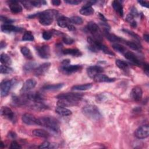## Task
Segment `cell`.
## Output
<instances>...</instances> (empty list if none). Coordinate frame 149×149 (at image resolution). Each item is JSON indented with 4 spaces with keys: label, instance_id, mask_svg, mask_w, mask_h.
<instances>
[{
    "label": "cell",
    "instance_id": "27",
    "mask_svg": "<svg viewBox=\"0 0 149 149\" xmlns=\"http://www.w3.org/2000/svg\"><path fill=\"white\" fill-rule=\"evenodd\" d=\"M32 134L35 136L44 137V138H47L49 136V134L47 131L44 129H41L33 130L32 132Z\"/></svg>",
    "mask_w": 149,
    "mask_h": 149
},
{
    "label": "cell",
    "instance_id": "51",
    "mask_svg": "<svg viewBox=\"0 0 149 149\" xmlns=\"http://www.w3.org/2000/svg\"><path fill=\"white\" fill-rule=\"evenodd\" d=\"M51 3L54 6H59L61 3V1L59 0H53L51 1Z\"/></svg>",
    "mask_w": 149,
    "mask_h": 149
},
{
    "label": "cell",
    "instance_id": "37",
    "mask_svg": "<svg viewBox=\"0 0 149 149\" xmlns=\"http://www.w3.org/2000/svg\"><path fill=\"white\" fill-rule=\"evenodd\" d=\"M112 48L115 50L117 52H119V53H121V54H124L127 50L126 49V48L125 47H123V45H120V44H119L118 43H115V44H113L112 45Z\"/></svg>",
    "mask_w": 149,
    "mask_h": 149
},
{
    "label": "cell",
    "instance_id": "55",
    "mask_svg": "<svg viewBox=\"0 0 149 149\" xmlns=\"http://www.w3.org/2000/svg\"><path fill=\"white\" fill-rule=\"evenodd\" d=\"M6 43L4 41H1V49H2L3 48H5L6 46Z\"/></svg>",
    "mask_w": 149,
    "mask_h": 149
},
{
    "label": "cell",
    "instance_id": "22",
    "mask_svg": "<svg viewBox=\"0 0 149 149\" xmlns=\"http://www.w3.org/2000/svg\"><path fill=\"white\" fill-rule=\"evenodd\" d=\"M79 102L74 101L68 99H59L57 102V105L58 107H66L72 105H76Z\"/></svg>",
    "mask_w": 149,
    "mask_h": 149
},
{
    "label": "cell",
    "instance_id": "12",
    "mask_svg": "<svg viewBox=\"0 0 149 149\" xmlns=\"http://www.w3.org/2000/svg\"><path fill=\"white\" fill-rule=\"evenodd\" d=\"M132 98L135 101H140L143 96V91L140 87L136 86L133 87L130 93Z\"/></svg>",
    "mask_w": 149,
    "mask_h": 149
},
{
    "label": "cell",
    "instance_id": "46",
    "mask_svg": "<svg viewBox=\"0 0 149 149\" xmlns=\"http://www.w3.org/2000/svg\"><path fill=\"white\" fill-rule=\"evenodd\" d=\"M1 20L3 22L4 24H11L13 22V20H11L10 19H8L2 16H1Z\"/></svg>",
    "mask_w": 149,
    "mask_h": 149
},
{
    "label": "cell",
    "instance_id": "28",
    "mask_svg": "<svg viewBox=\"0 0 149 149\" xmlns=\"http://www.w3.org/2000/svg\"><path fill=\"white\" fill-rule=\"evenodd\" d=\"M64 86L63 83H58V84H49L46 85L42 87V89L46 91H54V90H58L63 87Z\"/></svg>",
    "mask_w": 149,
    "mask_h": 149
},
{
    "label": "cell",
    "instance_id": "41",
    "mask_svg": "<svg viewBox=\"0 0 149 149\" xmlns=\"http://www.w3.org/2000/svg\"><path fill=\"white\" fill-rule=\"evenodd\" d=\"M53 34L54 33L51 31H44L42 33V38L45 40H49L52 38Z\"/></svg>",
    "mask_w": 149,
    "mask_h": 149
},
{
    "label": "cell",
    "instance_id": "23",
    "mask_svg": "<svg viewBox=\"0 0 149 149\" xmlns=\"http://www.w3.org/2000/svg\"><path fill=\"white\" fill-rule=\"evenodd\" d=\"M55 112L58 115L63 116H69L72 114V111L70 109L63 107L58 106V107L55 109Z\"/></svg>",
    "mask_w": 149,
    "mask_h": 149
},
{
    "label": "cell",
    "instance_id": "11",
    "mask_svg": "<svg viewBox=\"0 0 149 149\" xmlns=\"http://www.w3.org/2000/svg\"><path fill=\"white\" fill-rule=\"evenodd\" d=\"M0 113L1 116H3L6 119L10 121L15 120V114L10 108L7 107H2L1 108Z\"/></svg>",
    "mask_w": 149,
    "mask_h": 149
},
{
    "label": "cell",
    "instance_id": "5",
    "mask_svg": "<svg viewBox=\"0 0 149 149\" xmlns=\"http://www.w3.org/2000/svg\"><path fill=\"white\" fill-rule=\"evenodd\" d=\"M13 85V81L12 80H3L1 83L0 84V93H1V96L2 97L6 96L12 86Z\"/></svg>",
    "mask_w": 149,
    "mask_h": 149
},
{
    "label": "cell",
    "instance_id": "21",
    "mask_svg": "<svg viewBox=\"0 0 149 149\" xmlns=\"http://www.w3.org/2000/svg\"><path fill=\"white\" fill-rule=\"evenodd\" d=\"M123 55L127 59L131 61L133 63H134L137 65H140V61H139V59L137 58V57L136 56V55L134 53H133L130 51H126L123 54Z\"/></svg>",
    "mask_w": 149,
    "mask_h": 149
},
{
    "label": "cell",
    "instance_id": "17",
    "mask_svg": "<svg viewBox=\"0 0 149 149\" xmlns=\"http://www.w3.org/2000/svg\"><path fill=\"white\" fill-rule=\"evenodd\" d=\"M9 6L13 13H19L22 11V7L16 1H9Z\"/></svg>",
    "mask_w": 149,
    "mask_h": 149
},
{
    "label": "cell",
    "instance_id": "48",
    "mask_svg": "<svg viewBox=\"0 0 149 149\" xmlns=\"http://www.w3.org/2000/svg\"><path fill=\"white\" fill-rule=\"evenodd\" d=\"M50 144L51 143H49L48 141H44L38 147L40 148H49Z\"/></svg>",
    "mask_w": 149,
    "mask_h": 149
},
{
    "label": "cell",
    "instance_id": "25",
    "mask_svg": "<svg viewBox=\"0 0 149 149\" xmlns=\"http://www.w3.org/2000/svg\"><path fill=\"white\" fill-rule=\"evenodd\" d=\"M94 10L91 6L85 5L80 10V13L84 16H90L94 13Z\"/></svg>",
    "mask_w": 149,
    "mask_h": 149
},
{
    "label": "cell",
    "instance_id": "15",
    "mask_svg": "<svg viewBox=\"0 0 149 149\" xmlns=\"http://www.w3.org/2000/svg\"><path fill=\"white\" fill-rule=\"evenodd\" d=\"M22 120L23 123L28 125H37V118H35L32 114L29 113H24L22 117Z\"/></svg>",
    "mask_w": 149,
    "mask_h": 149
},
{
    "label": "cell",
    "instance_id": "30",
    "mask_svg": "<svg viewBox=\"0 0 149 149\" xmlns=\"http://www.w3.org/2000/svg\"><path fill=\"white\" fill-rule=\"evenodd\" d=\"M93 86L91 83H86L83 84H79L75 85L72 87L73 90H77V91H84L90 89Z\"/></svg>",
    "mask_w": 149,
    "mask_h": 149
},
{
    "label": "cell",
    "instance_id": "35",
    "mask_svg": "<svg viewBox=\"0 0 149 149\" xmlns=\"http://www.w3.org/2000/svg\"><path fill=\"white\" fill-rule=\"evenodd\" d=\"M115 64L119 69L123 70H126L128 69V68H129L128 64L123 60H120V59L116 60Z\"/></svg>",
    "mask_w": 149,
    "mask_h": 149
},
{
    "label": "cell",
    "instance_id": "52",
    "mask_svg": "<svg viewBox=\"0 0 149 149\" xmlns=\"http://www.w3.org/2000/svg\"><path fill=\"white\" fill-rule=\"evenodd\" d=\"M144 72L148 76V65L147 63L144 64Z\"/></svg>",
    "mask_w": 149,
    "mask_h": 149
},
{
    "label": "cell",
    "instance_id": "42",
    "mask_svg": "<svg viewBox=\"0 0 149 149\" xmlns=\"http://www.w3.org/2000/svg\"><path fill=\"white\" fill-rule=\"evenodd\" d=\"M31 5L34 7H40L42 5H45L46 3V2L44 1H30Z\"/></svg>",
    "mask_w": 149,
    "mask_h": 149
},
{
    "label": "cell",
    "instance_id": "19",
    "mask_svg": "<svg viewBox=\"0 0 149 149\" xmlns=\"http://www.w3.org/2000/svg\"><path fill=\"white\" fill-rule=\"evenodd\" d=\"M95 81L97 82H113L115 80V78H111L107 76L105 74L99 73L97 74L93 79Z\"/></svg>",
    "mask_w": 149,
    "mask_h": 149
},
{
    "label": "cell",
    "instance_id": "36",
    "mask_svg": "<svg viewBox=\"0 0 149 149\" xmlns=\"http://www.w3.org/2000/svg\"><path fill=\"white\" fill-rule=\"evenodd\" d=\"M123 42H125V44L128 46L129 48H130L132 49L133 50H135V51H138L140 49V45L136 43V42H134L133 41H125L124 40Z\"/></svg>",
    "mask_w": 149,
    "mask_h": 149
},
{
    "label": "cell",
    "instance_id": "2",
    "mask_svg": "<svg viewBox=\"0 0 149 149\" xmlns=\"http://www.w3.org/2000/svg\"><path fill=\"white\" fill-rule=\"evenodd\" d=\"M57 12L53 9L44 10L37 14L40 23L43 26H49L52 24Z\"/></svg>",
    "mask_w": 149,
    "mask_h": 149
},
{
    "label": "cell",
    "instance_id": "33",
    "mask_svg": "<svg viewBox=\"0 0 149 149\" xmlns=\"http://www.w3.org/2000/svg\"><path fill=\"white\" fill-rule=\"evenodd\" d=\"M20 51L22 55L28 59H31L33 58V56L30 49L26 47H22L20 48Z\"/></svg>",
    "mask_w": 149,
    "mask_h": 149
},
{
    "label": "cell",
    "instance_id": "20",
    "mask_svg": "<svg viewBox=\"0 0 149 149\" xmlns=\"http://www.w3.org/2000/svg\"><path fill=\"white\" fill-rule=\"evenodd\" d=\"M58 25L62 28H68V27L72 24L70 19L64 16L59 17L57 20Z\"/></svg>",
    "mask_w": 149,
    "mask_h": 149
},
{
    "label": "cell",
    "instance_id": "47",
    "mask_svg": "<svg viewBox=\"0 0 149 149\" xmlns=\"http://www.w3.org/2000/svg\"><path fill=\"white\" fill-rule=\"evenodd\" d=\"M22 147L16 141H13L10 146V148L11 149H18V148H21Z\"/></svg>",
    "mask_w": 149,
    "mask_h": 149
},
{
    "label": "cell",
    "instance_id": "7",
    "mask_svg": "<svg viewBox=\"0 0 149 149\" xmlns=\"http://www.w3.org/2000/svg\"><path fill=\"white\" fill-rule=\"evenodd\" d=\"M87 29L88 31L91 33L94 36V38L99 40L101 38V36L100 34V30L98 25L94 22H90L87 23Z\"/></svg>",
    "mask_w": 149,
    "mask_h": 149
},
{
    "label": "cell",
    "instance_id": "6",
    "mask_svg": "<svg viewBox=\"0 0 149 149\" xmlns=\"http://www.w3.org/2000/svg\"><path fill=\"white\" fill-rule=\"evenodd\" d=\"M135 136L140 139H143L147 137L149 135V127L148 125H144L138 127L135 132Z\"/></svg>",
    "mask_w": 149,
    "mask_h": 149
},
{
    "label": "cell",
    "instance_id": "38",
    "mask_svg": "<svg viewBox=\"0 0 149 149\" xmlns=\"http://www.w3.org/2000/svg\"><path fill=\"white\" fill-rule=\"evenodd\" d=\"M22 40L25 41H32L34 40V36L30 31H26L23 36Z\"/></svg>",
    "mask_w": 149,
    "mask_h": 149
},
{
    "label": "cell",
    "instance_id": "26",
    "mask_svg": "<svg viewBox=\"0 0 149 149\" xmlns=\"http://www.w3.org/2000/svg\"><path fill=\"white\" fill-rule=\"evenodd\" d=\"M112 7L114 10L120 16H122L123 15V10L122 3L118 1H113L112 2Z\"/></svg>",
    "mask_w": 149,
    "mask_h": 149
},
{
    "label": "cell",
    "instance_id": "40",
    "mask_svg": "<svg viewBox=\"0 0 149 149\" xmlns=\"http://www.w3.org/2000/svg\"><path fill=\"white\" fill-rule=\"evenodd\" d=\"M70 20L71 22V23H74L75 24H81L83 23V19L80 16H72V17L70 18Z\"/></svg>",
    "mask_w": 149,
    "mask_h": 149
},
{
    "label": "cell",
    "instance_id": "44",
    "mask_svg": "<svg viewBox=\"0 0 149 149\" xmlns=\"http://www.w3.org/2000/svg\"><path fill=\"white\" fill-rule=\"evenodd\" d=\"M123 31H125L126 33L129 34V35L131 36L132 37H134V38H136V39H137V40H140V37H139V36H138L137 34H135V33H134V32H133V31H130V30H127V29H123Z\"/></svg>",
    "mask_w": 149,
    "mask_h": 149
},
{
    "label": "cell",
    "instance_id": "56",
    "mask_svg": "<svg viewBox=\"0 0 149 149\" xmlns=\"http://www.w3.org/2000/svg\"><path fill=\"white\" fill-rule=\"evenodd\" d=\"M3 147H4V144H3V143L2 141H1V144H0V147H1V148H3Z\"/></svg>",
    "mask_w": 149,
    "mask_h": 149
},
{
    "label": "cell",
    "instance_id": "39",
    "mask_svg": "<svg viewBox=\"0 0 149 149\" xmlns=\"http://www.w3.org/2000/svg\"><path fill=\"white\" fill-rule=\"evenodd\" d=\"M12 69L8 66L5 65H1L0 67V72L2 74H8L12 72Z\"/></svg>",
    "mask_w": 149,
    "mask_h": 149
},
{
    "label": "cell",
    "instance_id": "31",
    "mask_svg": "<svg viewBox=\"0 0 149 149\" xmlns=\"http://www.w3.org/2000/svg\"><path fill=\"white\" fill-rule=\"evenodd\" d=\"M0 61L2 65H10L12 63V59L10 57L6 54L2 53L0 56Z\"/></svg>",
    "mask_w": 149,
    "mask_h": 149
},
{
    "label": "cell",
    "instance_id": "10",
    "mask_svg": "<svg viewBox=\"0 0 149 149\" xmlns=\"http://www.w3.org/2000/svg\"><path fill=\"white\" fill-rule=\"evenodd\" d=\"M51 66V63L49 62H45L42 63V65L37 66L34 70V74L36 76H41L44 75L49 69Z\"/></svg>",
    "mask_w": 149,
    "mask_h": 149
},
{
    "label": "cell",
    "instance_id": "4",
    "mask_svg": "<svg viewBox=\"0 0 149 149\" xmlns=\"http://www.w3.org/2000/svg\"><path fill=\"white\" fill-rule=\"evenodd\" d=\"M83 96V94L78 93H66L59 94L56 96L58 99H68L79 102Z\"/></svg>",
    "mask_w": 149,
    "mask_h": 149
},
{
    "label": "cell",
    "instance_id": "54",
    "mask_svg": "<svg viewBox=\"0 0 149 149\" xmlns=\"http://www.w3.org/2000/svg\"><path fill=\"white\" fill-rule=\"evenodd\" d=\"M144 40L146 41V42H148V40H149V36H148V34H144Z\"/></svg>",
    "mask_w": 149,
    "mask_h": 149
},
{
    "label": "cell",
    "instance_id": "29",
    "mask_svg": "<svg viewBox=\"0 0 149 149\" xmlns=\"http://www.w3.org/2000/svg\"><path fill=\"white\" fill-rule=\"evenodd\" d=\"M62 52L65 55H70L74 56H80L81 55V52L77 49L68 48L62 51Z\"/></svg>",
    "mask_w": 149,
    "mask_h": 149
},
{
    "label": "cell",
    "instance_id": "18",
    "mask_svg": "<svg viewBox=\"0 0 149 149\" xmlns=\"http://www.w3.org/2000/svg\"><path fill=\"white\" fill-rule=\"evenodd\" d=\"M1 30L5 33L19 32L22 30V28L17 27L12 24H3L1 26Z\"/></svg>",
    "mask_w": 149,
    "mask_h": 149
},
{
    "label": "cell",
    "instance_id": "24",
    "mask_svg": "<svg viewBox=\"0 0 149 149\" xmlns=\"http://www.w3.org/2000/svg\"><path fill=\"white\" fill-rule=\"evenodd\" d=\"M105 36L111 42H123L124 40L122 38L108 33L107 30L105 31Z\"/></svg>",
    "mask_w": 149,
    "mask_h": 149
},
{
    "label": "cell",
    "instance_id": "9",
    "mask_svg": "<svg viewBox=\"0 0 149 149\" xmlns=\"http://www.w3.org/2000/svg\"><path fill=\"white\" fill-rule=\"evenodd\" d=\"M81 68V65H62L61 70L65 74H71L76 72L80 70Z\"/></svg>",
    "mask_w": 149,
    "mask_h": 149
},
{
    "label": "cell",
    "instance_id": "8",
    "mask_svg": "<svg viewBox=\"0 0 149 149\" xmlns=\"http://www.w3.org/2000/svg\"><path fill=\"white\" fill-rule=\"evenodd\" d=\"M38 55L43 59H47L50 55V48L48 45H42L36 47Z\"/></svg>",
    "mask_w": 149,
    "mask_h": 149
},
{
    "label": "cell",
    "instance_id": "16",
    "mask_svg": "<svg viewBox=\"0 0 149 149\" xmlns=\"http://www.w3.org/2000/svg\"><path fill=\"white\" fill-rule=\"evenodd\" d=\"M25 98L27 100H29L30 101H32L33 102H42L43 100V97L40 95L38 93H27Z\"/></svg>",
    "mask_w": 149,
    "mask_h": 149
},
{
    "label": "cell",
    "instance_id": "1",
    "mask_svg": "<svg viewBox=\"0 0 149 149\" xmlns=\"http://www.w3.org/2000/svg\"><path fill=\"white\" fill-rule=\"evenodd\" d=\"M37 125L44 126L56 133L59 132L60 130L58 120L52 117H42L37 118Z\"/></svg>",
    "mask_w": 149,
    "mask_h": 149
},
{
    "label": "cell",
    "instance_id": "49",
    "mask_svg": "<svg viewBox=\"0 0 149 149\" xmlns=\"http://www.w3.org/2000/svg\"><path fill=\"white\" fill-rule=\"evenodd\" d=\"M22 3L23 4L24 6L27 9H30L33 7L30 1H22Z\"/></svg>",
    "mask_w": 149,
    "mask_h": 149
},
{
    "label": "cell",
    "instance_id": "34",
    "mask_svg": "<svg viewBox=\"0 0 149 149\" xmlns=\"http://www.w3.org/2000/svg\"><path fill=\"white\" fill-rule=\"evenodd\" d=\"M37 64L34 62H29L26 63L23 66V70L26 72H29L31 70H34L37 67Z\"/></svg>",
    "mask_w": 149,
    "mask_h": 149
},
{
    "label": "cell",
    "instance_id": "13",
    "mask_svg": "<svg viewBox=\"0 0 149 149\" xmlns=\"http://www.w3.org/2000/svg\"><path fill=\"white\" fill-rule=\"evenodd\" d=\"M37 81L34 79H27L23 84V86L21 88V92L26 93L27 92L31 89L34 88L36 86Z\"/></svg>",
    "mask_w": 149,
    "mask_h": 149
},
{
    "label": "cell",
    "instance_id": "43",
    "mask_svg": "<svg viewBox=\"0 0 149 149\" xmlns=\"http://www.w3.org/2000/svg\"><path fill=\"white\" fill-rule=\"evenodd\" d=\"M63 41L67 45H70L74 42V40L69 36H65L63 37Z\"/></svg>",
    "mask_w": 149,
    "mask_h": 149
},
{
    "label": "cell",
    "instance_id": "32",
    "mask_svg": "<svg viewBox=\"0 0 149 149\" xmlns=\"http://www.w3.org/2000/svg\"><path fill=\"white\" fill-rule=\"evenodd\" d=\"M31 108L32 109L36 110V111H43L47 108V107L44 105L42 102H34L33 105H31Z\"/></svg>",
    "mask_w": 149,
    "mask_h": 149
},
{
    "label": "cell",
    "instance_id": "50",
    "mask_svg": "<svg viewBox=\"0 0 149 149\" xmlns=\"http://www.w3.org/2000/svg\"><path fill=\"white\" fill-rule=\"evenodd\" d=\"M138 3H139L143 6H144V7H146V8H148V3L146 2V1H138Z\"/></svg>",
    "mask_w": 149,
    "mask_h": 149
},
{
    "label": "cell",
    "instance_id": "14",
    "mask_svg": "<svg viewBox=\"0 0 149 149\" xmlns=\"http://www.w3.org/2000/svg\"><path fill=\"white\" fill-rule=\"evenodd\" d=\"M103 71V68L99 66H91L88 67L87 69V74L91 79H94L97 74L101 73Z\"/></svg>",
    "mask_w": 149,
    "mask_h": 149
},
{
    "label": "cell",
    "instance_id": "45",
    "mask_svg": "<svg viewBox=\"0 0 149 149\" xmlns=\"http://www.w3.org/2000/svg\"><path fill=\"white\" fill-rule=\"evenodd\" d=\"M65 2L70 5H78L81 2L80 0H65Z\"/></svg>",
    "mask_w": 149,
    "mask_h": 149
},
{
    "label": "cell",
    "instance_id": "53",
    "mask_svg": "<svg viewBox=\"0 0 149 149\" xmlns=\"http://www.w3.org/2000/svg\"><path fill=\"white\" fill-rule=\"evenodd\" d=\"M9 136L12 139H14L16 137V134L14 133V132H10L9 133Z\"/></svg>",
    "mask_w": 149,
    "mask_h": 149
},
{
    "label": "cell",
    "instance_id": "3",
    "mask_svg": "<svg viewBox=\"0 0 149 149\" xmlns=\"http://www.w3.org/2000/svg\"><path fill=\"white\" fill-rule=\"evenodd\" d=\"M82 112L87 118L93 120H98L102 116L98 108L94 105H87L83 107Z\"/></svg>",
    "mask_w": 149,
    "mask_h": 149
}]
</instances>
